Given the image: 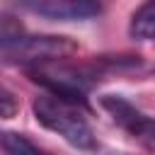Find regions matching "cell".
Here are the masks:
<instances>
[{
    "instance_id": "6da1fadb",
    "label": "cell",
    "mask_w": 155,
    "mask_h": 155,
    "mask_svg": "<svg viewBox=\"0 0 155 155\" xmlns=\"http://www.w3.org/2000/svg\"><path fill=\"white\" fill-rule=\"evenodd\" d=\"M31 109H34L36 121L44 128L58 133L73 148H80V150H94L97 148L94 131L87 124V119L80 114L78 107H73V104H68L53 94H41L34 99Z\"/></svg>"
},
{
    "instance_id": "7a4b0ae2",
    "label": "cell",
    "mask_w": 155,
    "mask_h": 155,
    "mask_svg": "<svg viewBox=\"0 0 155 155\" xmlns=\"http://www.w3.org/2000/svg\"><path fill=\"white\" fill-rule=\"evenodd\" d=\"M27 73L34 82L46 87L48 94H53V97H58L73 107H85V94H87L92 78H94L87 68L63 63L61 58L36 61L27 68Z\"/></svg>"
},
{
    "instance_id": "3957f363",
    "label": "cell",
    "mask_w": 155,
    "mask_h": 155,
    "mask_svg": "<svg viewBox=\"0 0 155 155\" xmlns=\"http://www.w3.org/2000/svg\"><path fill=\"white\" fill-rule=\"evenodd\" d=\"M75 51V44L63 36H12L0 44V56L10 61H46V58H63L65 53Z\"/></svg>"
},
{
    "instance_id": "277c9868",
    "label": "cell",
    "mask_w": 155,
    "mask_h": 155,
    "mask_svg": "<svg viewBox=\"0 0 155 155\" xmlns=\"http://www.w3.org/2000/svg\"><path fill=\"white\" fill-rule=\"evenodd\" d=\"M102 109L114 119V124H119L124 131H128L131 136H136L138 140H143V145L148 150H153V119L140 111L136 104H131L126 97L121 94H104L99 97Z\"/></svg>"
},
{
    "instance_id": "5b68a950",
    "label": "cell",
    "mask_w": 155,
    "mask_h": 155,
    "mask_svg": "<svg viewBox=\"0 0 155 155\" xmlns=\"http://www.w3.org/2000/svg\"><path fill=\"white\" fill-rule=\"evenodd\" d=\"M22 10L46 17V19H58V22H78V19H90L99 15L102 5L99 0H15Z\"/></svg>"
},
{
    "instance_id": "8992f818",
    "label": "cell",
    "mask_w": 155,
    "mask_h": 155,
    "mask_svg": "<svg viewBox=\"0 0 155 155\" xmlns=\"http://www.w3.org/2000/svg\"><path fill=\"white\" fill-rule=\"evenodd\" d=\"M128 31L138 41H150L155 36V0H145L136 10V15L131 17Z\"/></svg>"
},
{
    "instance_id": "52a82bcc",
    "label": "cell",
    "mask_w": 155,
    "mask_h": 155,
    "mask_svg": "<svg viewBox=\"0 0 155 155\" xmlns=\"http://www.w3.org/2000/svg\"><path fill=\"white\" fill-rule=\"evenodd\" d=\"M0 145L10 153V155H48L41 148H36L27 136L22 133H2L0 136Z\"/></svg>"
},
{
    "instance_id": "ba28073f",
    "label": "cell",
    "mask_w": 155,
    "mask_h": 155,
    "mask_svg": "<svg viewBox=\"0 0 155 155\" xmlns=\"http://www.w3.org/2000/svg\"><path fill=\"white\" fill-rule=\"evenodd\" d=\"M19 111V102L12 94V90H7L5 85H0V116L2 119H12Z\"/></svg>"
}]
</instances>
